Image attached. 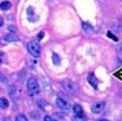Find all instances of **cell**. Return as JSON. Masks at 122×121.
Masks as SVG:
<instances>
[{"instance_id": "2", "label": "cell", "mask_w": 122, "mask_h": 121, "mask_svg": "<svg viewBox=\"0 0 122 121\" xmlns=\"http://www.w3.org/2000/svg\"><path fill=\"white\" fill-rule=\"evenodd\" d=\"M27 51H29V53H30L31 56L39 57V55H40V46H39V43L35 42V40L29 42L27 43Z\"/></svg>"}, {"instance_id": "3", "label": "cell", "mask_w": 122, "mask_h": 121, "mask_svg": "<svg viewBox=\"0 0 122 121\" xmlns=\"http://www.w3.org/2000/svg\"><path fill=\"white\" fill-rule=\"evenodd\" d=\"M62 86H64V89H65V90H68L70 94L77 93V91H78L77 86H75L74 83L71 82V81H69V79H65V81H64V82H62Z\"/></svg>"}, {"instance_id": "1", "label": "cell", "mask_w": 122, "mask_h": 121, "mask_svg": "<svg viewBox=\"0 0 122 121\" xmlns=\"http://www.w3.org/2000/svg\"><path fill=\"white\" fill-rule=\"evenodd\" d=\"M26 86H27V91H29V95H30V96H33V95L39 93V83H38V79L35 77H30V78L27 79Z\"/></svg>"}, {"instance_id": "23", "label": "cell", "mask_w": 122, "mask_h": 121, "mask_svg": "<svg viewBox=\"0 0 122 121\" xmlns=\"http://www.w3.org/2000/svg\"><path fill=\"white\" fill-rule=\"evenodd\" d=\"M97 121H109V120H104V119H103V120H97Z\"/></svg>"}, {"instance_id": "14", "label": "cell", "mask_w": 122, "mask_h": 121, "mask_svg": "<svg viewBox=\"0 0 122 121\" xmlns=\"http://www.w3.org/2000/svg\"><path fill=\"white\" fill-rule=\"evenodd\" d=\"M52 60H53V63H55L56 65H59L60 61H61V59L59 57V55H57V53H53V55H52Z\"/></svg>"}, {"instance_id": "11", "label": "cell", "mask_w": 122, "mask_h": 121, "mask_svg": "<svg viewBox=\"0 0 122 121\" xmlns=\"http://www.w3.org/2000/svg\"><path fill=\"white\" fill-rule=\"evenodd\" d=\"M73 111H74V113H75V115H83V108L81 107L79 104H74Z\"/></svg>"}, {"instance_id": "21", "label": "cell", "mask_w": 122, "mask_h": 121, "mask_svg": "<svg viewBox=\"0 0 122 121\" xmlns=\"http://www.w3.org/2000/svg\"><path fill=\"white\" fill-rule=\"evenodd\" d=\"M44 121H56V120H53L52 117H49V116H46L44 117Z\"/></svg>"}, {"instance_id": "9", "label": "cell", "mask_w": 122, "mask_h": 121, "mask_svg": "<svg viewBox=\"0 0 122 121\" xmlns=\"http://www.w3.org/2000/svg\"><path fill=\"white\" fill-rule=\"evenodd\" d=\"M27 16H30V21L31 22H35V20H36V16L34 14V9L33 8H27Z\"/></svg>"}, {"instance_id": "5", "label": "cell", "mask_w": 122, "mask_h": 121, "mask_svg": "<svg viewBox=\"0 0 122 121\" xmlns=\"http://www.w3.org/2000/svg\"><path fill=\"white\" fill-rule=\"evenodd\" d=\"M56 104H57V107L61 108V109H64V111H68V109L70 108V104L68 103V100L62 99V98H57Z\"/></svg>"}, {"instance_id": "19", "label": "cell", "mask_w": 122, "mask_h": 121, "mask_svg": "<svg viewBox=\"0 0 122 121\" xmlns=\"http://www.w3.org/2000/svg\"><path fill=\"white\" fill-rule=\"evenodd\" d=\"M0 64H4V52H0Z\"/></svg>"}, {"instance_id": "12", "label": "cell", "mask_w": 122, "mask_h": 121, "mask_svg": "<svg viewBox=\"0 0 122 121\" xmlns=\"http://www.w3.org/2000/svg\"><path fill=\"white\" fill-rule=\"evenodd\" d=\"M82 26H83V30H85L86 33H91L92 31V26H91V24H88V22H83Z\"/></svg>"}, {"instance_id": "10", "label": "cell", "mask_w": 122, "mask_h": 121, "mask_svg": "<svg viewBox=\"0 0 122 121\" xmlns=\"http://www.w3.org/2000/svg\"><path fill=\"white\" fill-rule=\"evenodd\" d=\"M8 105H9V102H8V99H5V98H1V99H0V108H1V109H5V108H8Z\"/></svg>"}, {"instance_id": "6", "label": "cell", "mask_w": 122, "mask_h": 121, "mask_svg": "<svg viewBox=\"0 0 122 121\" xmlns=\"http://www.w3.org/2000/svg\"><path fill=\"white\" fill-rule=\"evenodd\" d=\"M87 79H88L90 85H91L92 87H94V89H97V83H99V81H97L96 77H95V74H94V73H90L88 76H87Z\"/></svg>"}, {"instance_id": "13", "label": "cell", "mask_w": 122, "mask_h": 121, "mask_svg": "<svg viewBox=\"0 0 122 121\" xmlns=\"http://www.w3.org/2000/svg\"><path fill=\"white\" fill-rule=\"evenodd\" d=\"M73 121H87V119L83 115H77V116L73 117Z\"/></svg>"}, {"instance_id": "4", "label": "cell", "mask_w": 122, "mask_h": 121, "mask_svg": "<svg viewBox=\"0 0 122 121\" xmlns=\"http://www.w3.org/2000/svg\"><path fill=\"white\" fill-rule=\"evenodd\" d=\"M104 108H105V102H97V103H95V104H92L91 111L94 112V113H101V112L104 111Z\"/></svg>"}, {"instance_id": "7", "label": "cell", "mask_w": 122, "mask_h": 121, "mask_svg": "<svg viewBox=\"0 0 122 121\" xmlns=\"http://www.w3.org/2000/svg\"><path fill=\"white\" fill-rule=\"evenodd\" d=\"M4 40L5 42H17L18 40V37L16 34H12V33H8L4 35Z\"/></svg>"}, {"instance_id": "20", "label": "cell", "mask_w": 122, "mask_h": 121, "mask_svg": "<svg viewBox=\"0 0 122 121\" xmlns=\"http://www.w3.org/2000/svg\"><path fill=\"white\" fill-rule=\"evenodd\" d=\"M31 117H33V119H38L39 116H38V113H36V112H31Z\"/></svg>"}, {"instance_id": "15", "label": "cell", "mask_w": 122, "mask_h": 121, "mask_svg": "<svg viewBox=\"0 0 122 121\" xmlns=\"http://www.w3.org/2000/svg\"><path fill=\"white\" fill-rule=\"evenodd\" d=\"M16 121H27V117H26L25 115H17Z\"/></svg>"}, {"instance_id": "17", "label": "cell", "mask_w": 122, "mask_h": 121, "mask_svg": "<svg viewBox=\"0 0 122 121\" xmlns=\"http://www.w3.org/2000/svg\"><path fill=\"white\" fill-rule=\"evenodd\" d=\"M7 31H8V33H12V34H14V33H16V26H14V25H10V26H8Z\"/></svg>"}, {"instance_id": "16", "label": "cell", "mask_w": 122, "mask_h": 121, "mask_svg": "<svg viewBox=\"0 0 122 121\" xmlns=\"http://www.w3.org/2000/svg\"><path fill=\"white\" fill-rule=\"evenodd\" d=\"M38 105H39L40 108H47V103H46V100H38Z\"/></svg>"}, {"instance_id": "18", "label": "cell", "mask_w": 122, "mask_h": 121, "mask_svg": "<svg viewBox=\"0 0 122 121\" xmlns=\"http://www.w3.org/2000/svg\"><path fill=\"white\" fill-rule=\"evenodd\" d=\"M118 60H120V61L122 63V46L120 48H118Z\"/></svg>"}, {"instance_id": "8", "label": "cell", "mask_w": 122, "mask_h": 121, "mask_svg": "<svg viewBox=\"0 0 122 121\" xmlns=\"http://www.w3.org/2000/svg\"><path fill=\"white\" fill-rule=\"evenodd\" d=\"M10 7H12V4H10V1H3V3H0V9L1 11H8V9H10Z\"/></svg>"}, {"instance_id": "22", "label": "cell", "mask_w": 122, "mask_h": 121, "mask_svg": "<svg viewBox=\"0 0 122 121\" xmlns=\"http://www.w3.org/2000/svg\"><path fill=\"white\" fill-rule=\"evenodd\" d=\"M3 24H4V21H3V18H1V17H0V27L3 26Z\"/></svg>"}]
</instances>
